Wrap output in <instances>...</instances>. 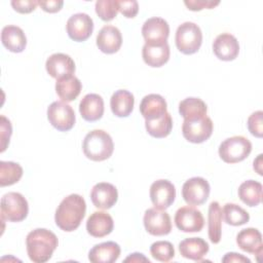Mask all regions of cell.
Segmentation results:
<instances>
[{
    "instance_id": "obj_1",
    "label": "cell",
    "mask_w": 263,
    "mask_h": 263,
    "mask_svg": "<svg viewBox=\"0 0 263 263\" xmlns=\"http://www.w3.org/2000/svg\"><path fill=\"white\" fill-rule=\"evenodd\" d=\"M85 212L86 203L84 198L79 194H70L61 201L55 211V224L64 231H74L80 226Z\"/></svg>"
},
{
    "instance_id": "obj_2",
    "label": "cell",
    "mask_w": 263,
    "mask_h": 263,
    "mask_svg": "<svg viewBox=\"0 0 263 263\" xmlns=\"http://www.w3.org/2000/svg\"><path fill=\"white\" fill-rule=\"evenodd\" d=\"M57 235L45 228H37L28 233L26 237L27 253L34 263L47 262L58 248Z\"/></svg>"
},
{
    "instance_id": "obj_3",
    "label": "cell",
    "mask_w": 263,
    "mask_h": 263,
    "mask_svg": "<svg viewBox=\"0 0 263 263\" xmlns=\"http://www.w3.org/2000/svg\"><path fill=\"white\" fill-rule=\"evenodd\" d=\"M84 155L93 161L108 159L114 150L111 136L103 129H93L86 134L82 143Z\"/></svg>"
},
{
    "instance_id": "obj_4",
    "label": "cell",
    "mask_w": 263,
    "mask_h": 263,
    "mask_svg": "<svg viewBox=\"0 0 263 263\" xmlns=\"http://www.w3.org/2000/svg\"><path fill=\"white\" fill-rule=\"evenodd\" d=\"M176 46L184 54H193L201 46L202 33L198 25L192 22H185L181 24L175 36Z\"/></svg>"
},
{
    "instance_id": "obj_5",
    "label": "cell",
    "mask_w": 263,
    "mask_h": 263,
    "mask_svg": "<svg viewBox=\"0 0 263 263\" xmlns=\"http://www.w3.org/2000/svg\"><path fill=\"white\" fill-rule=\"evenodd\" d=\"M252 151V143L243 136H233L224 140L219 146V156L226 163L245 160Z\"/></svg>"
},
{
    "instance_id": "obj_6",
    "label": "cell",
    "mask_w": 263,
    "mask_h": 263,
    "mask_svg": "<svg viewBox=\"0 0 263 263\" xmlns=\"http://www.w3.org/2000/svg\"><path fill=\"white\" fill-rule=\"evenodd\" d=\"M29 213V204L23 194L8 192L1 198V219L8 222H21Z\"/></svg>"
},
{
    "instance_id": "obj_7",
    "label": "cell",
    "mask_w": 263,
    "mask_h": 263,
    "mask_svg": "<svg viewBox=\"0 0 263 263\" xmlns=\"http://www.w3.org/2000/svg\"><path fill=\"white\" fill-rule=\"evenodd\" d=\"M47 118L50 124L60 132H68L75 124L73 108L63 101H55L47 108Z\"/></svg>"
},
{
    "instance_id": "obj_8",
    "label": "cell",
    "mask_w": 263,
    "mask_h": 263,
    "mask_svg": "<svg viewBox=\"0 0 263 263\" xmlns=\"http://www.w3.org/2000/svg\"><path fill=\"white\" fill-rule=\"evenodd\" d=\"M182 134L190 143H202L213 134V121L208 116L195 119H184L182 124Z\"/></svg>"
},
{
    "instance_id": "obj_9",
    "label": "cell",
    "mask_w": 263,
    "mask_h": 263,
    "mask_svg": "<svg viewBox=\"0 0 263 263\" xmlns=\"http://www.w3.org/2000/svg\"><path fill=\"white\" fill-rule=\"evenodd\" d=\"M210 191V184L204 178L193 177L183 184L182 196L189 205H200L209 198Z\"/></svg>"
},
{
    "instance_id": "obj_10",
    "label": "cell",
    "mask_w": 263,
    "mask_h": 263,
    "mask_svg": "<svg viewBox=\"0 0 263 263\" xmlns=\"http://www.w3.org/2000/svg\"><path fill=\"white\" fill-rule=\"evenodd\" d=\"M143 222L146 231L154 236L166 235L172 230L171 217L163 210H158L156 208L146 210Z\"/></svg>"
},
{
    "instance_id": "obj_11",
    "label": "cell",
    "mask_w": 263,
    "mask_h": 263,
    "mask_svg": "<svg viewBox=\"0 0 263 263\" xmlns=\"http://www.w3.org/2000/svg\"><path fill=\"white\" fill-rule=\"evenodd\" d=\"M142 35L145 43L161 45L166 43L170 35V26L164 18L153 16L145 21L142 27Z\"/></svg>"
},
{
    "instance_id": "obj_12",
    "label": "cell",
    "mask_w": 263,
    "mask_h": 263,
    "mask_svg": "<svg viewBox=\"0 0 263 263\" xmlns=\"http://www.w3.org/2000/svg\"><path fill=\"white\" fill-rule=\"evenodd\" d=\"M174 220L177 228L183 232H199L204 226L201 212L190 205L178 209Z\"/></svg>"
},
{
    "instance_id": "obj_13",
    "label": "cell",
    "mask_w": 263,
    "mask_h": 263,
    "mask_svg": "<svg viewBox=\"0 0 263 263\" xmlns=\"http://www.w3.org/2000/svg\"><path fill=\"white\" fill-rule=\"evenodd\" d=\"M66 29L72 40L82 42L90 37L93 31V21L87 13L78 12L68 18Z\"/></svg>"
},
{
    "instance_id": "obj_14",
    "label": "cell",
    "mask_w": 263,
    "mask_h": 263,
    "mask_svg": "<svg viewBox=\"0 0 263 263\" xmlns=\"http://www.w3.org/2000/svg\"><path fill=\"white\" fill-rule=\"evenodd\" d=\"M150 199L154 208L165 210L170 208L176 198V188L168 180H156L150 186Z\"/></svg>"
},
{
    "instance_id": "obj_15",
    "label": "cell",
    "mask_w": 263,
    "mask_h": 263,
    "mask_svg": "<svg viewBox=\"0 0 263 263\" xmlns=\"http://www.w3.org/2000/svg\"><path fill=\"white\" fill-rule=\"evenodd\" d=\"M45 68L47 73L58 80L63 77L72 76L75 72V63L70 55L57 52L47 58Z\"/></svg>"
},
{
    "instance_id": "obj_16",
    "label": "cell",
    "mask_w": 263,
    "mask_h": 263,
    "mask_svg": "<svg viewBox=\"0 0 263 263\" xmlns=\"http://www.w3.org/2000/svg\"><path fill=\"white\" fill-rule=\"evenodd\" d=\"M90 199L93 205L101 210L111 209L118 199L116 187L107 182L97 183L90 192Z\"/></svg>"
},
{
    "instance_id": "obj_17",
    "label": "cell",
    "mask_w": 263,
    "mask_h": 263,
    "mask_svg": "<svg viewBox=\"0 0 263 263\" xmlns=\"http://www.w3.org/2000/svg\"><path fill=\"white\" fill-rule=\"evenodd\" d=\"M97 46L108 54L117 52L122 44V36L118 28L112 25L104 26L97 35Z\"/></svg>"
},
{
    "instance_id": "obj_18",
    "label": "cell",
    "mask_w": 263,
    "mask_h": 263,
    "mask_svg": "<svg viewBox=\"0 0 263 263\" xmlns=\"http://www.w3.org/2000/svg\"><path fill=\"white\" fill-rule=\"evenodd\" d=\"M213 51L219 60L233 61L238 55L239 43L232 34L222 33L214 40Z\"/></svg>"
},
{
    "instance_id": "obj_19",
    "label": "cell",
    "mask_w": 263,
    "mask_h": 263,
    "mask_svg": "<svg viewBox=\"0 0 263 263\" xmlns=\"http://www.w3.org/2000/svg\"><path fill=\"white\" fill-rule=\"evenodd\" d=\"M114 221L112 217L102 211L93 212L86 221V230L93 237H104L112 232Z\"/></svg>"
},
{
    "instance_id": "obj_20",
    "label": "cell",
    "mask_w": 263,
    "mask_h": 263,
    "mask_svg": "<svg viewBox=\"0 0 263 263\" xmlns=\"http://www.w3.org/2000/svg\"><path fill=\"white\" fill-rule=\"evenodd\" d=\"M140 112L145 120H154L160 118L167 112V105L162 96L150 93L142 99Z\"/></svg>"
},
{
    "instance_id": "obj_21",
    "label": "cell",
    "mask_w": 263,
    "mask_h": 263,
    "mask_svg": "<svg viewBox=\"0 0 263 263\" xmlns=\"http://www.w3.org/2000/svg\"><path fill=\"white\" fill-rule=\"evenodd\" d=\"M236 243L240 250L243 252L254 254L258 257L262 255L263 245H262V235L261 232L256 228H246L238 232L236 235Z\"/></svg>"
},
{
    "instance_id": "obj_22",
    "label": "cell",
    "mask_w": 263,
    "mask_h": 263,
    "mask_svg": "<svg viewBox=\"0 0 263 263\" xmlns=\"http://www.w3.org/2000/svg\"><path fill=\"white\" fill-rule=\"evenodd\" d=\"M79 112L81 117L89 122L97 121L104 114V100L98 93L85 95L79 103Z\"/></svg>"
},
{
    "instance_id": "obj_23",
    "label": "cell",
    "mask_w": 263,
    "mask_h": 263,
    "mask_svg": "<svg viewBox=\"0 0 263 263\" xmlns=\"http://www.w3.org/2000/svg\"><path fill=\"white\" fill-rule=\"evenodd\" d=\"M120 247L115 241H105L93 246L88 253V260L92 263H113L120 256Z\"/></svg>"
},
{
    "instance_id": "obj_24",
    "label": "cell",
    "mask_w": 263,
    "mask_h": 263,
    "mask_svg": "<svg viewBox=\"0 0 263 263\" xmlns=\"http://www.w3.org/2000/svg\"><path fill=\"white\" fill-rule=\"evenodd\" d=\"M1 41L5 48L11 52H22L27 45L24 31L14 25L5 26L1 32Z\"/></svg>"
},
{
    "instance_id": "obj_25",
    "label": "cell",
    "mask_w": 263,
    "mask_h": 263,
    "mask_svg": "<svg viewBox=\"0 0 263 263\" xmlns=\"http://www.w3.org/2000/svg\"><path fill=\"white\" fill-rule=\"evenodd\" d=\"M209 243L201 237H188L179 243L180 254L193 261H201L209 252Z\"/></svg>"
},
{
    "instance_id": "obj_26",
    "label": "cell",
    "mask_w": 263,
    "mask_h": 263,
    "mask_svg": "<svg viewBox=\"0 0 263 263\" xmlns=\"http://www.w3.org/2000/svg\"><path fill=\"white\" fill-rule=\"evenodd\" d=\"M134 95L126 89L116 90L110 99L112 113L117 117H127L134 109Z\"/></svg>"
},
{
    "instance_id": "obj_27",
    "label": "cell",
    "mask_w": 263,
    "mask_h": 263,
    "mask_svg": "<svg viewBox=\"0 0 263 263\" xmlns=\"http://www.w3.org/2000/svg\"><path fill=\"white\" fill-rule=\"evenodd\" d=\"M170 46L166 43L161 45H151L145 43L142 48V57L144 62L153 68L163 66L170 59Z\"/></svg>"
},
{
    "instance_id": "obj_28",
    "label": "cell",
    "mask_w": 263,
    "mask_h": 263,
    "mask_svg": "<svg viewBox=\"0 0 263 263\" xmlns=\"http://www.w3.org/2000/svg\"><path fill=\"white\" fill-rule=\"evenodd\" d=\"M81 87L80 80L74 75L60 78L55 82V91L60 99L66 103L74 101L79 96Z\"/></svg>"
},
{
    "instance_id": "obj_29",
    "label": "cell",
    "mask_w": 263,
    "mask_h": 263,
    "mask_svg": "<svg viewBox=\"0 0 263 263\" xmlns=\"http://www.w3.org/2000/svg\"><path fill=\"white\" fill-rule=\"evenodd\" d=\"M222 209L218 201H212L208 212V234L213 243H218L222 236Z\"/></svg>"
},
{
    "instance_id": "obj_30",
    "label": "cell",
    "mask_w": 263,
    "mask_h": 263,
    "mask_svg": "<svg viewBox=\"0 0 263 263\" xmlns=\"http://www.w3.org/2000/svg\"><path fill=\"white\" fill-rule=\"evenodd\" d=\"M238 197L249 206H257L262 200V184L255 180H247L238 187Z\"/></svg>"
},
{
    "instance_id": "obj_31",
    "label": "cell",
    "mask_w": 263,
    "mask_h": 263,
    "mask_svg": "<svg viewBox=\"0 0 263 263\" xmlns=\"http://www.w3.org/2000/svg\"><path fill=\"white\" fill-rule=\"evenodd\" d=\"M206 104L199 98H186L179 104V113L184 119H195L206 116Z\"/></svg>"
},
{
    "instance_id": "obj_32",
    "label": "cell",
    "mask_w": 263,
    "mask_h": 263,
    "mask_svg": "<svg viewBox=\"0 0 263 263\" xmlns=\"http://www.w3.org/2000/svg\"><path fill=\"white\" fill-rule=\"evenodd\" d=\"M145 127L147 133L153 138L161 139L167 137L173 128V119L168 112L160 118L154 120H145Z\"/></svg>"
},
{
    "instance_id": "obj_33",
    "label": "cell",
    "mask_w": 263,
    "mask_h": 263,
    "mask_svg": "<svg viewBox=\"0 0 263 263\" xmlns=\"http://www.w3.org/2000/svg\"><path fill=\"white\" fill-rule=\"evenodd\" d=\"M23 176V167L13 161H0V186L17 183Z\"/></svg>"
},
{
    "instance_id": "obj_34",
    "label": "cell",
    "mask_w": 263,
    "mask_h": 263,
    "mask_svg": "<svg viewBox=\"0 0 263 263\" xmlns=\"http://www.w3.org/2000/svg\"><path fill=\"white\" fill-rule=\"evenodd\" d=\"M222 215L225 222L232 226L243 225L250 220L249 213L238 204L232 202H228L223 206Z\"/></svg>"
},
{
    "instance_id": "obj_35",
    "label": "cell",
    "mask_w": 263,
    "mask_h": 263,
    "mask_svg": "<svg viewBox=\"0 0 263 263\" xmlns=\"http://www.w3.org/2000/svg\"><path fill=\"white\" fill-rule=\"evenodd\" d=\"M150 253L152 257L160 262H168L175 257V249L170 241L158 240L151 245Z\"/></svg>"
},
{
    "instance_id": "obj_36",
    "label": "cell",
    "mask_w": 263,
    "mask_h": 263,
    "mask_svg": "<svg viewBox=\"0 0 263 263\" xmlns=\"http://www.w3.org/2000/svg\"><path fill=\"white\" fill-rule=\"evenodd\" d=\"M95 8L101 20L105 22L112 21L118 12L117 0H98Z\"/></svg>"
},
{
    "instance_id": "obj_37",
    "label": "cell",
    "mask_w": 263,
    "mask_h": 263,
    "mask_svg": "<svg viewBox=\"0 0 263 263\" xmlns=\"http://www.w3.org/2000/svg\"><path fill=\"white\" fill-rule=\"evenodd\" d=\"M249 132L257 137L262 138L263 136V112L261 110L252 113L247 121Z\"/></svg>"
},
{
    "instance_id": "obj_38",
    "label": "cell",
    "mask_w": 263,
    "mask_h": 263,
    "mask_svg": "<svg viewBox=\"0 0 263 263\" xmlns=\"http://www.w3.org/2000/svg\"><path fill=\"white\" fill-rule=\"evenodd\" d=\"M118 11H120L125 17L133 18L139 11V4L136 0H117Z\"/></svg>"
},
{
    "instance_id": "obj_39",
    "label": "cell",
    "mask_w": 263,
    "mask_h": 263,
    "mask_svg": "<svg viewBox=\"0 0 263 263\" xmlns=\"http://www.w3.org/2000/svg\"><path fill=\"white\" fill-rule=\"evenodd\" d=\"M1 152H4L7 145L9 144V139L12 134V127L9 119L4 115H1Z\"/></svg>"
},
{
    "instance_id": "obj_40",
    "label": "cell",
    "mask_w": 263,
    "mask_h": 263,
    "mask_svg": "<svg viewBox=\"0 0 263 263\" xmlns=\"http://www.w3.org/2000/svg\"><path fill=\"white\" fill-rule=\"evenodd\" d=\"M38 1L36 0H12L11 6L20 13H30L36 9Z\"/></svg>"
},
{
    "instance_id": "obj_41",
    "label": "cell",
    "mask_w": 263,
    "mask_h": 263,
    "mask_svg": "<svg viewBox=\"0 0 263 263\" xmlns=\"http://www.w3.org/2000/svg\"><path fill=\"white\" fill-rule=\"evenodd\" d=\"M220 1H213V0H185L184 4L187 6L188 9L192 11H199L203 8H214L215 6L219 5Z\"/></svg>"
},
{
    "instance_id": "obj_42",
    "label": "cell",
    "mask_w": 263,
    "mask_h": 263,
    "mask_svg": "<svg viewBox=\"0 0 263 263\" xmlns=\"http://www.w3.org/2000/svg\"><path fill=\"white\" fill-rule=\"evenodd\" d=\"M38 4L40 5V7L46 11V12H50V13H54L58 12L59 10H61V8L64 5V1L63 0H49V1H38Z\"/></svg>"
},
{
    "instance_id": "obj_43",
    "label": "cell",
    "mask_w": 263,
    "mask_h": 263,
    "mask_svg": "<svg viewBox=\"0 0 263 263\" xmlns=\"http://www.w3.org/2000/svg\"><path fill=\"white\" fill-rule=\"evenodd\" d=\"M223 263H231V262H236V263H251V260L243 255L230 252L227 253L223 258H222Z\"/></svg>"
},
{
    "instance_id": "obj_44",
    "label": "cell",
    "mask_w": 263,
    "mask_h": 263,
    "mask_svg": "<svg viewBox=\"0 0 263 263\" xmlns=\"http://www.w3.org/2000/svg\"><path fill=\"white\" fill-rule=\"evenodd\" d=\"M141 262V261H144V262H150V260L148 258H146L143 254L141 253H133L130 254L127 258L124 259V262Z\"/></svg>"
},
{
    "instance_id": "obj_45",
    "label": "cell",
    "mask_w": 263,
    "mask_h": 263,
    "mask_svg": "<svg viewBox=\"0 0 263 263\" xmlns=\"http://www.w3.org/2000/svg\"><path fill=\"white\" fill-rule=\"evenodd\" d=\"M262 154H259L258 155V157L254 160V164H253V167H254V170L260 175V176H262Z\"/></svg>"
}]
</instances>
